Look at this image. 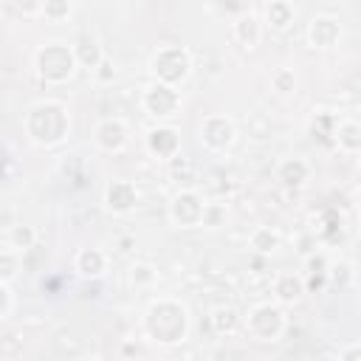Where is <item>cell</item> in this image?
Returning a JSON list of instances; mask_svg holds the SVG:
<instances>
[{"instance_id": "obj_1", "label": "cell", "mask_w": 361, "mask_h": 361, "mask_svg": "<svg viewBox=\"0 0 361 361\" xmlns=\"http://www.w3.org/2000/svg\"><path fill=\"white\" fill-rule=\"evenodd\" d=\"M192 316L189 307L175 296H158L141 316V333L155 347H178L189 338Z\"/></svg>"}, {"instance_id": "obj_2", "label": "cell", "mask_w": 361, "mask_h": 361, "mask_svg": "<svg viewBox=\"0 0 361 361\" xmlns=\"http://www.w3.org/2000/svg\"><path fill=\"white\" fill-rule=\"evenodd\" d=\"M23 133L34 147L51 149L71 135V113L59 99H39L23 116Z\"/></svg>"}, {"instance_id": "obj_3", "label": "cell", "mask_w": 361, "mask_h": 361, "mask_svg": "<svg viewBox=\"0 0 361 361\" xmlns=\"http://www.w3.org/2000/svg\"><path fill=\"white\" fill-rule=\"evenodd\" d=\"M34 71L45 85H68L79 71L73 45L59 42V39L42 42L34 51Z\"/></svg>"}, {"instance_id": "obj_4", "label": "cell", "mask_w": 361, "mask_h": 361, "mask_svg": "<svg viewBox=\"0 0 361 361\" xmlns=\"http://www.w3.org/2000/svg\"><path fill=\"white\" fill-rule=\"evenodd\" d=\"M192 71H195V59L186 45H161L149 56V73L161 85L180 87L192 76Z\"/></svg>"}, {"instance_id": "obj_5", "label": "cell", "mask_w": 361, "mask_h": 361, "mask_svg": "<svg viewBox=\"0 0 361 361\" xmlns=\"http://www.w3.org/2000/svg\"><path fill=\"white\" fill-rule=\"evenodd\" d=\"M245 333L254 338V341H262V344H274L285 336L288 330V316L282 310V305L276 302H259L248 310L245 322H243Z\"/></svg>"}, {"instance_id": "obj_6", "label": "cell", "mask_w": 361, "mask_h": 361, "mask_svg": "<svg viewBox=\"0 0 361 361\" xmlns=\"http://www.w3.org/2000/svg\"><path fill=\"white\" fill-rule=\"evenodd\" d=\"M169 223L175 228H197L203 226V214H206V200L197 189H178L169 200Z\"/></svg>"}, {"instance_id": "obj_7", "label": "cell", "mask_w": 361, "mask_h": 361, "mask_svg": "<svg viewBox=\"0 0 361 361\" xmlns=\"http://www.w3.org/2000/svg\"><path fill=\"white\" fill-rule=\"evenodd\" d=\"M141 107L152 118H175L180 113V107H183V99H180V90L178 87L152 82L141 93Z\"/></svg>"}, {"instance_id": "obj_8", "label": "cell", "mask_w": 361, "mask_h": 361, "mask_svg": "<svg viewBox=\"0 0 361 361\" xmlns=\"http://www.w3.org/2000/svg\"><path fill=\"white\" fill-rule=\"evenodd\" d=\"M197 138H200V144H203L206 149L223 152V149H228V147L237 141V124H234V118L226 116V113H209V116H203V121H200Z\"/></svg>"}, {"instance_id": "obj_9", "label": "cell", "mask_w": 361, "mask_h": 361, "mask_svg": "<svg viewBox=\"0 0 361 361\" xmlns=\"http://www.w3.org/2000/svg\"><path fill=\"white\" fill-rule=\"evenodd\" d=\"M341 34H344V28H341V20L336 17V14H313L310 17V23H307V28H305V39H307V45L310 48H316V51H330V48H336L338 42H341Z\"/></svg>"}, {"instance_id": "obj_10", "label": "cell", "mask_w": 361, "mask_h": 361, "mask_svg": "<svg viewBox=\"0 0 361 361\" xmlns=\"http://www.w3.org/2000/svg\"><path fill=\"white\" fill-rule=\"evenodd\" d=\"M138 200H141V192H138V186H135L133 180H127V178L110 180V183L104 186V195H102L104 209H107L110 214H116V217H124V214L135 212Z\"/></svg>"}, {"instance_id": "obj_11", "label": "cell", "mask_w": 361, "mask_h": 361, "mask_svg": "<svg viewBox=\"0 0 361 361\" xmlns=\"http://www.w3.org/2000/svg\"><path fill=\"white\" fill-rule=\"evenodd\" d=\"M144 147L152 158H161V161H172L180 155V130L172 127V124H155L147 130L144 135Z\"/></svg>"}, {"instance_id": "obj_12", "label": "cell", "mask_w": 361, "mask_h": 361, "mask_svg": "<svg viewBox=\"0 0 361 361\" xmlns=\"http://www.w3.org/2000/svg\"><path fill=\"white\" fill-rule=\"evenodd\" d=\"M93 141H96V147H99L102 152L116 155V152H121V149L127 147V141H130V127H127V121L118 118V116L102 118V121L93 127Z\"/></svg>"}, {"instance_id": "obj_13", "label": "cell", "mask_w": 361, "mask_h": 361, "mask_svg": "<svg viewBox=\"0 0 361 361\" xmlns=\"http://www.w3.org/2000/svg\"><path fill=\"white\" fill-rule=\"evenodd\" d=\"M107 265H110L107 251H102V248H96V245L79 248L76 257H73V271H76L82 279H102V276L107 274Z\"/></svg>"}, {"instance_id": "obj_14", "label": "cell", "mask_w": 361, "mask_h": 361, "mask_svg": "<svg viewBox=\"0 0 361 361\" xmlns=\"http://www.w3.org/2000/svg\"><path fill=\"white\" fill-rule=\"evenodd\" d=\"M307 293V282L302 274L296 271H282L274 276V302L276 305H296L302 302V296Z\"/></svg>"}, {"instance_id": "obj_15", "label": "cell", "mask_w": 361, "mask_h": 361, "mask_svg": "<svg viewBox=\"0 0 361 361\" xmlns=\"http://www.w3.org/2000/svg\"><path fill=\"white\" fill-rule=\"evenodd\" d=\"M262 20L254 14V11H243V14H237V20L231 23V37H234V42L240 45V48H245V51H254L259 42H262Z\"/></svg>"}, {"instance_id": "obj_16", "label": "cell", "mask_w": 361, "mask_h": 361, "mask_svg": "<svg viewBox=\"0 0 361 361\" xmlns=\"http://www.w3.org/2000/svg\"><path fill=\"white\" fill-rule=\"evenodd\" d=\"M276 180L282 186H288V189H299V186H305L310 180V164L305 158H299V155L282 158L279 166H276Z\"/></svg>"}, {"instance_id": "obj_17", "label": "cell", "mask_w": 361, "mask_h": 361, "mask_svg": "<svg viewBox=\"0 0 361 361\" xmlns=\"http://www.w3.org/2000/svg\"><path fill=\"white\" fill-rule=\"evenodd\" d=\"M71 45H73V54H76V62H79V68L96 71V68L104 62V54H102V45H99V39H96L93 34H87V31L76 34V39H73Z\"/></svg>"}, {"instance_id": "obj_18", "label": "cell", "mask_w": 361, "mask_h": 361, "mask_svg": "<svg viewBox=\"0 0 361 361\" xmlns=\"http://www.w3.org/2000/svg\"><path fill=\"white\" fill-rule=\"evenodd\" d=\"M293 20H296V8L288 0H271L262 8V23L271 31H288L293 25Z\"/></svg>"}, {"instance_id": "obj_19", "label": "cell", "mask_w": 361, "mask_h": 361, "mask_svg": "<svg viewBox=\"0 0 361 361\" xmlns=\"http://www.w3.org/2000/svg\"><path fill=\"white\" fill-rule=\"evenodd\" d=\"M248 248L259 257H271L282 248V231L276 226H257L248 234Z\"/></svg>"}, {"instance_id": "obj_20", "label": "cell", "mask_w": 361, "mask_h": 361, "mask_svg": "<svg viewBox=\"0 0 361 361\" xmlns=\"http://www.w3.org/2000/svg\"><path fill=\"white\" fill-rule=\"evenodd\" d=\"M243 316L234 305H217L212 313H209V324L217 336H234L240 327H243Z\"/></svg>"}, {"instance_id": "obj_21", "label": "cell", "mask_w": 361, "mask_h": 361, "mask_svg": "<svg viewBox=\"0 0 361 361\" xmlns=\"http://www.w3.org/2000/svg\"><path fill=\"white\" fill-rule=\"evenodd\" d=\"M333 141H336V147H338L341 152H347V155L361 152V121H355V118L336 121Z\"/></svg>"}, {"instance_id": "obj_22", "label": "cell", "mask_w": 361, "mask_h": 361, "mask_svg": "<svg viewBox=\"0 0 361 361\" xmlns=\"http://www.w3.org/2000/svg\"><path fill=\"white\" fill-rule=\"evenodd\" d=\"M3 245L6 248H14L17 254H25L37 245V228L28 226V223H14V226H6V234H3Z\"/></svg>"}, {"instance_id": "obj_23", "label": "cell", "mask_w": 361, "mask_h": 361, "mask_svg": "<svg viewBox=\"0 0 361 361\" xmlns=\"http://www.w3.org/2000/svg\"><path fill=\"white\" fill-rule=\"evenodd\" d=\"M23 274V254H17L14 248H0V282L11 285L17 276Z\"/></svg>"}, {"instance_id": "obj_24", "label": "cell", "mask_w": 361, "mask_h": 361, "mask_svg": "<svg viewBox=\"0 0 361 361\" xmlns=\"http://www.w3.org/2000/svg\"><path fill=\"white\" fill-rule=\"evenodd\" d=\"M271 87H274L279 96H290V93H296V87H299V76H296V71L288 68V65L274 68V71H271Z\"/></svg>"}, {"instance_id": "obj_25", "label": "cell", "mask_w": 361, "mask_h": 361, "mask_svg": "<svg viewBox=\"0 0 361 361\" xmlns=\"http://www.w3.org/2000/svg\"><path fill=\"white\" fill-rule=\"evenodd\" d=\"M353 282V265L338 259V262H330V271H327V285L336 288V290H347Z\"/></svg>"}, {"instance_id": "obj_26", "label": "cell", "mask_w": 361, "mask_h": 361, "mask_svg": "<svg viewBox=\"0 0 361 361\" xmlns=\"http://www.w3.org/2000/svg\"><path fill=\"white\" fill-rule=\"evenodd\" d=\"M158 279V271H155V265H149V262H133L130 265V285L133 288H149L152 282Z\"/></svg>"}, {"instance_id": "obj_27", "label": "cell", "mask_w": 361, "mask_h": 361, "mask_svg": "<svg viewBox=\"0 0 361 361\" xmlns=\"http://www.w3.org/2000/svg\"><path fill=\"white\" fill-rule=\"evenodd\" d=\"M71 14H73V3L71 0H45L42 3V17L51 20V23L68 20Z\"/></svg>"}, {"instance_id": "obj_28", "label": "cell", "mask_w": 361, "mask_h": 361, "mask_svg": "<svg viewBox=\"0 0 361 361\" xmlns=\"http://www.w3.org/2000/svg\"><path fill=\"white\" fill-rule=\"evenodd\" d=\"M169 175H172L178 183H186V180H192V178H195V164H192L189 158L178 155V158H172V161H169Z\"/></svg>"}, {"instance_id": "obj_29", "label": "cell", "mask_w": 361, "mask_h": 361, "mask_svg": "<svg viewBox=\"0 0 361 361\" xmlns=\"http://www.w3.org/2000/svg\"><path fill=\"white\" fill-rule=\"evenodd\" d=\"M226 217H228L226 203H206V214H203V226H206V228H220V226H226Z\"/></svg>"}, {"instance_id": "obj_30", "label": "cell", "mask_w": 361, "mask_h": 361, "mask_svg": "<svg viewBox=\"0 0 361 361\" xmlns=\"http://www.w3.org/2000/svg\"><path fill=\"white\" fill-rule=\"evenodd\" d=\"M327 271H330V259L322 251L305 257V274L307 276H327Z\"/></svg>"}, {"instance_id": "obj_31", "label": "cell", "mask_w": 361, "mask_h": 361, "mask_svg": "<svg viewBox=\"0 0 361 361\" xmlns=\"http://www.w3.org/2000/svg\"><path fill=\"white\" fill-rule=\"evenodd\" d=\"M14 305H17L14 288H11V285H6V282H0V319H3V322H6V319H11Z\"/></svg>"}, {"instance_id": "obj_32", "label": "cell", "mask_w": 361, "mask_h": 361, "mask_svg": "<svg viewBox=\"0 0 361 361\" xmlns=\"http://www.w3.org/2000/svg\"><path fill=\"white\" fill-rule=\"evenodd\" d=\"M93 73H96V79H99V82H104V85H107V82H113V79H116V62L104 56V62H102Z\"/></svg>"}, {"instance_id": "obj_33", "label": "cell", "mask_w": 361, "mask_h": 361, "mask_svg": "<svg viewBox=\"0 0 361 361\" xmlns=\"http://www.w3.org/2000/svg\"><path fill=\"white\" fill-rule=\"evenodd\" d=\"M338 361H361V341H353V344L341 347Z\"/></svg>"}, {"instance_id": "obj_34", "label": "cell", "mask_w": 361, "mask_h": 361, "mask_svg": "<svg viewBox=\"0 0 361 361\" xmlns=\"http://www.w3.org/2000/svg\"><path fill=\"white\" fill-rule=\"evenodd\" d=\"M14 8H17L23 17H34V14L42 17V3H20V0H14Z\"/></svg>"}, {"instance_id": "obj_35", "label": "cell", "mask_w": 361, "mask_h": 361, "mask_svg": "<svg viewBox=\"0 0 361 361\" xmlns=\"http://www.w3.org/2000/svg\"><path fill=\"white\" fill-rule=\"evenodd\" d=\"M353 203H355V212L361 214V186L355 189V195H353Z\"/></svg>"}, {"instance_id": "obj_36", "label": "cell", "mask_w": 361, "mask_h": 361, "mask_svg": "<svg viewBox=\"0 0 361 361\" xmlns=\"http://www.w3.org/2000/svg\"><path fill=\"white\" fill-rule=\"evenodd\" d=\"M121 353H124V355H130V353H138V347H133L130 341H124V344H121Z\"/></svg>"}, {"instance_id": "obj_37", "label": "cell", "mask_w": 361, "mask_h": 361, "mask_svg": "<svg viewBox=\"0 0 361 361\" xmlns=\"http://www.w3.org/2000/svg\"><path fill=\"white\" fill-rule=\"evenodd\" d=\"M313 361H338V355H319V358H313Z\"/></svg>"}]
</instances>
